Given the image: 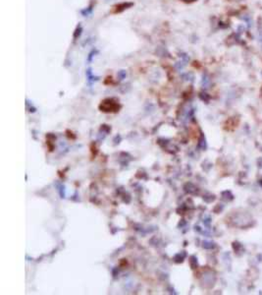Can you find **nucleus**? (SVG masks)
Returning <instances> with one entry per match:
<instances>
[{
	"label": "nucleus",
	"mask_w": 262,
	"mask_h": 295,
	"mask_svg": "<svg viewBox=\"0 0 262 295\" xmlns=\"http://www.w3.org/2000/svg\"><path fill=\"white\" fill-rule=\"evenodd\" d=\"M259 40H260V43H262V33H260V35H259Z\"/></svg>",
	"instance_id": "nucleus-1"
},
{
	"label": "nucleus",
	"mask_w": 262,
	"mask_h": 295,
	"mask_svg": "<svg viewBox=\"0 0 262 295\" xmlns=\"http://www.w3.org/2000/svg\"><path fill=\"white\" fill-rule=\"evenodd\" d=\"M185 1H188V2H189V1H196V0H185Z\"/></svg>",
	"instance_id": "nucleus-2"
}]
</instances>
